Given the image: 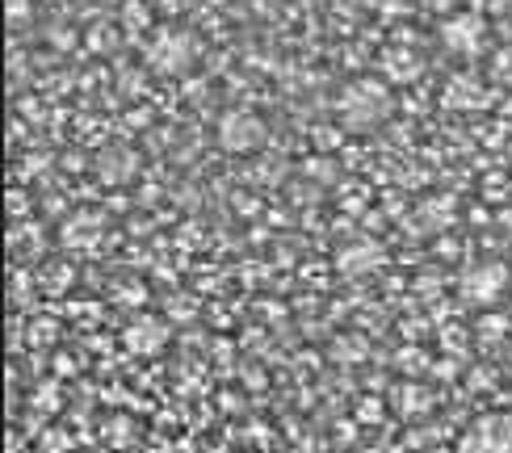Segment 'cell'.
<instances>
[{"label":"cell","instance_id":"cell-1","mask_svg":"<svg viewBox=\"0 0 512 453\" xmlns=\"http://www.w3.org/2000/svg\"><path fill=\"white\" fill-rule=\"evenodd\" d=\"M395 110L391 101V84L382 76H366V80H353L345 93L336 97V114H340V131H370Z\"/></svg>","mask_w":512,"mask_h":453},{"label":"cell","instance_id":"cell-2","mask_svg":"<svg viewBox=\"0 0 512 453\" xmlns=\"http://www.w3.org/2000/svg\"><path fill=\"white\" fill-rule=\"evenodd\" d=\"M198 63V38L181 26H160L152 38L143 42V68H152L160 76H185Z\"/></svg>","mask_w":512,"mask_h":453},{"label":"cell","instance_id":"cell-3","mask_svg":"<svg viewBox=\"0 0 512 453\" xmlns=\"http://www.w3.org/2000/svg\"><path fill=\"white\" fill-rule=\"evenodd\" d=\"M215 143H219V151H227V156H256V151L269 143V126H265V118L256 110L236 105V110H227L219 118Z\"/></svg>","mask_w":512,"mask_h":453},{"label":"cell","instance_id":"cell-4","mask_svg":"<svg viewBox=\"0 0 512 453\" xmlns=\"http://www.w3.org/2000/svg\"><path fill=\"white\" fill-rule=\"evenodd\" d=\"M454 453H512V412H479L458 433Z\"/></svg>","mask_w":512,"mask_h":453},{"label":"cell","instance_id":"cell-5","mask_svg":"<svg viewBox=\"0 0 512 453\" xmlns=\"http://www.w3.org/2000/svg\"><path fill=\"white\" fill-rule=\"evenodd\" d=\"M508 286H512V273L500 261H475L458 282L462 298L475 302V307H496V302L508 294Z\"/></svg>","mask_w":512,"mask_h":453},{"label":"cell","instance_id":"cell-6","mask_svg":"<svg viewBox=\"0 0 512 453\" xmlns=\"http://www.w3.org/2000/svg\"><path fill=\"white\" fill-rule=\"evenodd\" d=\"M139 151L135 147H126V143H105L97 151V160H93V172H97V181L101 185H131L139 177Z\"/></svg>","mask_w":512,"mask_h":453},{"label":"cell","instance_id":"cell-7","mask_svg":"<svg viewBox=\"0 0 512 453\" xmlns=\"http://www.w3.org/2000/svg\"><path fill=\"white\" fill-rule=\"evenodd\" d=\"M105 235V214L101 210H72L59 227V244L68 252H93Z\"/></svg>","mask_w":512,"mask_h":453},{"label":"cell","instance_id":"cell-8","mask_svg":"<svg viewBox=\"0 0 512 453\" xmlns=\"http://www.w3.org/2000/svg\"><path fill=\"white\" fill-rule=\"evenodd\" d=\"M441 42L450 47L454 55H462V59H471V55H479V47H483V21L475 17V13H458V17H450L441 26Z\"/></svg>","mask_w":512,"mask_h":453},{"label":"cell","instance_id":"cell-9","mask_svg":"<svg viewBox=\"0 0 512 453\" xmlns=\"http://www.w3.org/2000/svg\"><path fill=\"white\" fill-rule=\"evenodd\" d=\"M445 105H454V110H483V105H487L483 80L471 76V72L450 76V80H445Z\"/></svg>","mask_w":512,"mask_h":453},{"label":"cell","instance_id":"cell-10","mask_svg":"<svg viewBox=\"0 0 512 453\" xmlns=\"http://www.w3.org/2000/svg\"><path fill=\"white\" fill-rule=\"evenodd\" d=\"M122 344L131 353H160L168 344V323L164 319H135L131 328L122 332Z\"/></svg>","mask_w":512,"mask_h":453},{"label":"cell","instance_id":"cell-11","mask_svg":"<svg viewBox=\"0 0 512 453\" xmlns=\"http://www.w3.org/2000/svg\"><path fill=\"white\" fill-rule=\"evenodd\" d=\"M420 76V59L412 51H387V63H382V80L387 84H408Z\"/></svg>","mask_w":512,"mask_h":453},{"label":"cell","instance_id":"cell-12","mask_svg":"<svg viewBox=\"0 0 512 453\" xmlns=\"http://www.w3.org/2000/svg\"><path fill=\"white\" fill-rule=\"evenodd\" d=\"M487 76H492L496 89L512 93V42H504V47L492 51V59H487Z\"/></svg>","mask_w":512,"mask_h":453},{"label":"cell","instance_id":"cell-13","mask_svg":"<svg viewBox=\"0 0 512 453\" xmlns=\"http://www.w3.org/2000/svg\"><path fill=\"white\" fill-rule=\"evenodd\" d=\"M118 21L131 34H143L147 26H152V9H147V0H126L122 5V13H118Z\"/></svg>","mask_w":512,"mask_h":453},{"label":"cell","instance_id":"cell-14","mask_svg":"<svg viewBox=\"0 0 512 453\" xmlns=\"http://www.w3.org/2000/svg\"><path fill=\"white\" fill-rule=\"evenodd\" d=\"M504 336H508V319L504 315H483L479 319V340L492 344V340H504Z\"/></svg>","mask_w":512,"mask_h":453},{"label":"cell","instance_id":"cell-15","mask_svg":"<svg viewBox=\"0 0 512 453\" xmlns=\"http://www.w3.org/2000/svg\"><path fill=\"white\" fill-rule=\"evenodd\" d=\"M30 13H34V5L30 0H9V26H30Z\"/></svg>","mask_w":512,"mask_h":453},{"label":"cell","instance_id":"cell-16","mask_svg":"<svg viewBox=\"0 0 512 453\" xmlns=\"http://www.w3.org/2000/svg\"><path fill=\"white\" fill-rule=\"evenodd\" d=\"M42 168H51V156H47V160H42V156H21V160H17V177L30 181L34 172H42Z\"/></svg>","mask_w":512,"mask_h":453},{"label":"cell","instance_id":"cell-17","mask_svg":"<svg viewBox=\"0 0 512 453\" xmlns=\"http://www.w3.org/2000/svg\"><path fill=\"white\" fill-rule=\"evenodd\" d=\"M30 210V202H26V189L21 185H9V219H21V214Z\"/></svg>","mask_w":512,"mask_h":453},{"label":"cell","instance_id":"cell-18","mask_svg":"<svg viewBox=\"0 0 512 453\" xmlns=\"http://www.w3.org/2000/svg\"><path fill=\"white\" fill-rule=\"evenodd\" d=\"M9 453H26V441H21V437H13V433H9Z\"/></svg>","mask_w":512,"mask_h":453}]
</instances>
